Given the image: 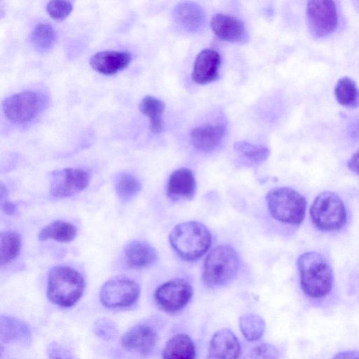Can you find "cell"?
Masks as SVG:
<instances>
[{"label":"cell","mask_w":359,"mask_h":359,"mask_svg":"<svg viewBox=\"0 0 359 359\" xmlns=\"http://www.w3.org/2000/svg\"><path fill=\"white\" fill-rule=\"evenodd\" d=\"M332 359H359L358 351H346L337 353Z\"/></svg>","instance_id":"d590c367"},{"label":"cell","mask_w":359,"mask_h":359,"mask_svg":"<svg viewBox=\"0 0 359 359\" xmlns=\"http://www.w3.org/2000/svg\"><path fill=\"white\" fill-rule=\"evenodd\" d=\"M73 6L69 1H50L46 5V11L53 19L62 20L71 13Z\"/></svg>","instance_id":"4dcf8cb0"},{"label":"cell","mask_w":359,"mask_h":359,"mask_svg":"<svg viewBox=\"0 0 359 359\" xmlns=\"http://www.w3.org/2000/svg\"><path fill=\"white\" fill-rule=\"evenodd\" d=\"M348 166L352 172L359 175V150L351 157Z\"/></svg>","instance_id":"e575fe53"},{"label":"cell","mask_w":359,"mask_h":359,"mask_svg":"<svg viewBox=\"0 0 359 359\" xmlns=\"http://www.w3.org/2000/svg\"><path fill=\"white\" fill-rule=\"evenodd\" d=\"M245 359H278V352L273 346L262 344L253 348Z\"/></svg>","instance_id":"d6a6232c"},{"label":"cell","mask_w":359,"mask_h":359,"mask_svg":"<svg viewBox=\"0 0 359 359\" xmlns=\"http://www.w3.org/2000/svg\"><path fill=\"white\" fill-rule=\"evenodd\" d=\"M0 339L2 343L28 345L32 341L29 327L23 321L8 316L0 318Z\"/></svg>","instance_id":"ffe728a7"},{"label":"cell","mask_w":359,"mask_h":359,"mask_svg":"<svg viewBox=\"0 0 359 359\" xmlns=\"http://www.w3.org/2000/svg\"><path fill=\"white\" fill-rule=\"evenodd\" d=\"M48 359H75L73 353L57 342H51L46 349Z\"/></svg>","instance_id":"836d02e7"},{"label":"cell","mask_w":359,"mask_h":359,"mask_svg":"<svg viewBox=\"0 0 359 359\" xmlns=\"http://www.w3.org/2000/svg\"><path fill=\"white\" fill-rule=\"evenodd\" d=\"M239 258L229 245H221L212 250L205 259L202 278L210 287L224 285L237 274Z\"/></svg>","instance_id":"277c9868"},{"label":"cell","mask_w":359,"mask_h":359,"mask_svg":"<svg viewBox=\"0 0 359 359\" xmlns=\"http://www.w3.org/2000/svg\"><path fill=\"white\" fill-rule=\"evenodd\" d=\"M210 26L215 34L222 40L238 43L247 39L244 24L233 16L217 13L212 17Z\"/></svg>","instance_id":"2e32d148"},{"label":"cell","mask_w":359,"mask_h":359,"mask_svg":"<svg viewBox=\"0 0 359 359\" xmlns=\"http://www.w3.org/2000/svg\"><path fill=\"white\" fill-rule=\"evenodd\" d=\"M89 182V174L82 169L57 170L50 173V193L57 198L70 197L85 189Z\"/></svg>","instance_id":"30bf717a"},{"label":"cell","mask_w":359,"mask_h":359,"mask_svg":"<svg viewBox=\"0 0 359 359\" xmlns=\"http://www.w3.org/2000/svg\"><path fill=\"white\" fill-rule=\"evenodd\" d=\"M132 60L125 51L104 50L94 54L90 59L91 67L96 72L112 75L125 69Z\"/></svg>","instance_id":"e0dca14e"},{"label":"cell","mask_w":359,"mask_h":359,"mask_svg":"<svg viewBox=\"0 0 359 359\" xmlns=\"http://www.w3.org/2000/svg\"><path fill=\"white\" fill-rule=\"evenodd\" d=\"M139 295L140 287L135 281L126 277H116L102 285L100 299L105 307L117 309L134 304Z\"/></svg>","instance_id":"ba28073f"},{"label":"cell","mask_w":359,"mask_h":359,"mask_svg":"<svg viewBox=\"0 0 359 359\" xmlns=\"http://www.w3.org/2000/svg\"><path fill=\"white\" fill-rule=\"evenodd\" d=\"M175 22L188 32H196L203 26L205 14L198 4L191 1L177 4L173 11Z\"/></svg>","instance_id":"d6986e66"},{"label":"cell","mask_w":359,"mask_h":359,"mask_svg":"<svg viewBox=\"0 0 359 359\" xmlns=\"http://www.w3.org/2000/svg\"><path fill=\"white\" fill-rule=\"evenodd\" d=\"M273 218L282 223L299 225L305 217L306 201L299 192L289 187L271 189L266 196Z\"/></svg>","instance_id":"5b68a950"},{"label":"cell","mask_w":359,"mask_h":359,"mask_svg":"<svg viewBox=\"0 0 359 359\" xmlns=\"http://www.w3.org/2000/svg\"><path fill=\"white\" fill-rule=\"evenodd\" d=\"M196 346L186 334L173 335L166 343L162 353L163 359H196Z\"/></svg>","instance_id":"7402d4cb"},{"label":"cell","mask_w":359,"mask_h":359,"mask_svg":"<svg viewBox=\"0 0 359 359\" xmlns=\"http://www.w3.org/2000/svg\"><path fill=\"white\" fill-rule=\"evenodd\" d=\"M156 250L149 243L133 241L124 248V258L127 264L133 269H143L152 264L156 259Z\"/></svg>","instance_id":"44dd1931"},{"label":"cell","mask_w":359,"mask_h":359,"mask_svg":"<svg viewBox=\"0 0 359 359\" xmlns=\"http://www.w3.org/2000/svg\"><path fill=\"white\" fill-rule=\"evenodd\" d=\"M93 331L97 337L105 341L114 339L118 333L115 323L107 318L97 320L93 325Z\"/></svg>","instance_id":"1f68e13d"},{"label":"cell","mask_w":359,"mask_h":359,"mask_svg":"<svg viewBox=\"0 0 359 359\" xmlns=\"http://www.w3.org/2000/svg\"><path fill=\"white\" fill-rule=\"evenodd\" d=\"M196 191V179L189 168H180L170 175L167 184V196L172 201L192 199Z\"/></svg>","instance_id":"5bb4252c"},{"label":"cell","mask_w":359,"mask_h":359,"mask_svg":"<svg viewBox=\"0 0 359 359\" xmlns=\"http://www.w3.org/2000/svg\"><path fill=\"white\" fill-rule=\"evenodd\" d=\"M193 295L191 284L183 278H174L160 285L155 291L154 299L161 311L175 313L189 302Z\"/></svg>","instance_id":"9c48e42d"},{"label":"cell","mask_w":359,"mask_h":359,"mask_svg":"<svg viewBox=\"0 0 359 359\" xmlns=\"http://www.w3.org/2000/svg\"><path fill=\"white\" fill-rule=\"evenodd\" d=\"M169 239L176 253L186 261H194L202 257L212 243L209 230L196 221L176 225L171 231Z\"/></svg>","instance_id":"7a4b0ae2"},{"label":"cell","mask_w":359,"mask_h":359,"mask_svg":"<svg viewBox=\"0 0 359 359\" xmlns=\"http://www.w3.org/2000/svg\"><path fill=\"white\" fill-rule=\"evenodd\" d=\"M240 330L245 338L250 341L258 340L265 330V322L257 314H245L239 318Z\"/></svg>","instance_id":"f1b7e54d"},{"label":"cell","mask_w":359,"mask_h":359,"mask_svg":"<svg viewBox=\"0 0 359 359\" xmlns=\"http://www.w3.org/2000/svg\"><path fill=\"white\" fill-rule=\"evenodd\" d=\"M55 40V32L53 27L48 24L39 23L36 25L31 34L32 44L41 51L49 50Z\"/></svg>","instance_id":"f546056e"},{"label":"cell","mask_w":359,"mask_h":359,"mask_svg":"<svg viewBox=\"0 0 359 359\" xmlns=\"http://www.w3.org/2000/svg\"><path fill=\"white\" fill-rule=\"evenodd\" d=\"M233 149L245 163L252 165L262 163L268 158L270 154L268 148L245 141L236 142L233 145Z\"/></svg>","instance_id":"484cf974"},{"label":"cell","mask_w":359,"mask_h":359,"mask_svg":"<svg viewBox=\"0 0 359 359\" xmlns=\"http://www.w3.org/2000/svg\"><path fill=\"white\" fill-rule=\"evenodd\" d=\"M139 109L149 117L151 130L160 133L163 128L162 115L165 109L164 102L156 97L147 95L141 100Z\"/></svg>","instance_id":"603a6c76"},{"label":"cell","mask_w":359,"mask_h":359,"mask_svg":"<svg viewBox=\"0 0 359 359\" xmlns=\"http://www.w3.org/2000/svg\"><path fill=\"white\" fill-rule=\"evenodd\" d=\"M313 224L320 230L333 231L341 229L346 222L345 205L334 192L320 193L310 208Z\"/></svg>","instance_id":"8992f818"},{"label":"cell","mask_w":359,"mask_h":359,"mask_svg":"<svg viewBox=\"0 0 359 359\" xmlns=\"http://www.w3.org/2000/svg\"><path fill=\"white\" fill-rule=\"evenodd\" d=\"M1 208L7 215H13L15 211L16 205L15 204L5 200L1 201Z\"/></svg>","instance_id":"8d00e7d4"},{"label":"cell","mask_w":359,"mask_h":359,"mask_svg":"<svg viewBox=\"0 0 359 359\" xmlns=\"http://www.w3.org/2000/svg\"><path fill=\"white\" fill-rule=\"evenodd\" d=\"M334 95L341 105L355 108L359 105V89L355 82L344 76L338 80L334 87Z\"/></svg>","instance_id":"d4e9b609"},{"label":"cell","mask_w":359,"mask_h":359,"mask_svg":"<svg viewBox=\"0 0 359 359\" xmlns=\"http://www.w3.org/2000/svg\"><path fill=\"white\" fill-rule=\"evenodd\" d=\"M309 28L317 37L332 33L338 24L336 4L332 1H309L306 6Z\"/></svg>","instance_id":"8fae6325"},{"label":"cell","mask_w":359,"mask_h":359,"mask_svg":"<svg viewBox=\"0 0 359 359\" xmlns=\"http://www.w3.org/2000/svg\"><path fill=\"white\" fill-rule=\"evenodd\" d=\"M76 228L72 224L62 221H54L44 226L39 232L41 241L52 239L62 243L72 241L76 236Z\"/></svg>","instance_id":"cb8c5ba5"},{"label":"cell","mask_w":359,"mask_h":359,"mask_svg":"<svg viewBox=\"0 0 359 359\" xmlns=\"http://www.w3.org/2000/svg\"><path fill=\"white\" fill-rule=\"evenodd\" d=\"M21 248L20 236L14 231L2 232L0 236V262L6 264L15 259Z\"/></svg>","instance_id":"4316f807"},{"label":"cell","mask_w":359,"mask_h":359,"mask_svg":"<svg viewBox=\"0 0 359 359\" xmlns=\"http://www.w3.org/2000/svg\"><path fill=\"white\" fill-rule=\"evenodd\" d=\"M241 347L236 336L228 329H221L212 337L207 359H238Z\"/></svg>","instance_id":"7c38bea8"},{"label":"cell","mask_w":359,"mask_h":359,"mask_svg":"<svg viewBox=\"0 0 359 359\" xmlns=\"http://www.w3.org/2000/svg\"><path fill=\"white\" fill-rule=\"evenodd\" d=\"M221 65L219 54L211 49H205L196 56L191 78L198 84H206L218 79Z\"/></svg>","instance_id":"9a60e30c"},{"label":"cell","mask_w":359,"mask_h":359,"mask_svg":"<svg viewBox=\"0 0 359 359\" xmlns=\"http://www.w3.org/2000/svg\"><path fill=\"white\" fill-rule=\"evenodd\" d=\"M84 280L75 269L66 266H57L48 276L47 297L55 304L62 307L74 305L84 290Z\"/></svg>","instance_id":"3957f363"},{"label":"cell","mask_w":359,"mask_h":359,"mask_svg":"<svg viewBox=\"0 0 359 359\" xmlns=\"http://www.w3.org/2000/svg\"><path fill=\"white\" fill-rule=\"evenodd\" d=\"M114 188L123 202L132 200L140 191L139 180L128 173H120L114 180Z\"/></svg>","instance_id":"83f0119b"},{"label":"cell","mask_w":359,"mask_h":359,"mask_svg":"<svg viewBox=\"0 0 359 359\" xmlns=\"http://www.w3.org/2000/svg\"><path fill=\"white\" fill-rule=\"evenodd\" d=\"M303 292L313 299L327 296L333 285V273L325 257L316 252H306L297 259Z\"/></svg>","instance_id":"6da1fadb"},{"label":"cell","mask_w":359,"mask_h":359,"mask_svg":"<svg viewBox=\"0 0 359 359\" xmlns=\"http://www.w3.org/2000/svg\"><path fill=\"white\" fill-rule=\"evenodd\" d=\"M156 341L155 330L146 324L132 327L121 337V344L124 348L144 355L152 351Z\"/></svg>","instance_id":"4fadbf2b"},{"label":"cell","mask_w":359,"mask_h":359,"mask_svg":"<svg viewBox=\"0 0 359 359\" xmlns=\"http://www.w3.org/2000/svg\"><path fill=\"white\" fill-rule=\"evenodd\" d=\"M44 100L39 93L23 91L6 97L2 103L5 116L14 123H26L43 109Z\"/></svg>","instance_id":"52a82bcc"},{"label":"cell","mask_w":359,"mask_h":359,"mask_svg":"<svg viewBox=\"0 0 359 359\" xmlns=\"http://www.w3.org/2000/svg\"><path fill=\"white\" fill-rule=\"evenodd\" d=\"M226 128L220 124H206L196 127L190 134L193 146L203 151L215 150L222 143Z\"/></svg>","instance_id":"ac0fdd59"}]
</instances>
